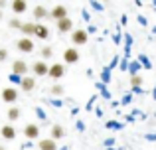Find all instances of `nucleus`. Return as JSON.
Here are the masks:
<instances>
[{"mask_svg":"<svg viewBox=\"0 0 156 150\" xmlns=\"http://www.w3.org/2000/svg\"><path fill=\"white\" fill-rule=\"evenodd\" d=\"M16 47H18L22 54H32L36 46H34V40L32 38H20L18 42H16Z\"/></svg>","mask_w":156,"mask_h":150,"instance_id":"f257e3e1","label":"nucleus"},{"mask_svg":"<svg viewBox=\"0 0 156 150\" xmlns=\"http://www.w3.org/2000/svg\"><path fill=\"white\" fill-rule=\"evenodd\" d=\"M28 63L24 61V59H16L14 63H12V75H18V77H26L28 73Z\"/></svg>","mask_w":156,"mask_h":150,"instance_id":"f03ea898","label":"nucleus"},{"mask_svg":"<svg viewBox=\"0 0 156 150\" xmlns=\"http://www.w3.org/2000/svg\"><path fill=\"white\" fill-rule=\"evenodd\" d=\"M50 16H51L53 20H55V22H59V20L67 18V8H65L63 4H57V6H53V8H51Z\"/></svg>","mask_w":156,"mask_h":150,"instance_id":"7ed1b4c3","label":"nucleus"},{"mask_svg":"<svg viewBox=\"0 0 156 150\" xmlns=\"http://www.w3.org/2000/svg\"><path fill=\"white\" fill-rule=\"evenodd\" d=\"M71 42H73V46H83V44H87V32L85 30H73L71 32Z\"/></svg>","mask_w":156,"mask_h":150,"instance_id":"20e7f679","label":"nucleus"},{"mask_svg":"<svg viewBox=\"0 0 156 150\" xmlns=\"http://www.w3.org/2000/svg\"><path fill=\"white\" fill-rule=\"evenodd\" d=\"M32 71H34V75H38V77H44V75H48L50 73V67H48V63L44 61H36V63H32Z\"/></svg>","mask_w":156,"mask_h":150,"instance_id":"39448f33","label":"nucleus"},{"mask_svg":"<svg viewBox=\"0 0 156 150\" xmlns=\"http://www.w3.org/2000/svg\"><path fill=\"white\" fill-rule=\"evenodd\" d=\"M16 99H18V89L16 87H6L2 91V101L4 103H16Z\"/></svg>","mask_w":156,"mask_h":150,"instance_id":"423d86ee","label":"nucleus"},{"mask_svg":"<svg viewBox=\"0 0 156 150\" xmlns=\"http://www.w3.org/2000/svg\"><path fill=\"white\" fill-rule=\"evenodd\" d=\"M63 61L65 63H77L79 61V51H77L75 47H67V50L63 51Z\"/></svg>","mask_w":156,"mask_h":150,"instance_id":"0eeeda50","label":"nucleus"},{"mask_svg":"<svg viewBox=\"0 0 156 150\" xmlns=\"http://www.w3.org/2000/svg\"><path fill=\"white\" fill-rule=\"evenodd\" d=\"M51 77V79H61V77L65 75V67L61 65V63H53V65H50V73H48Z\"/></svg>","mask_w":156,"mask_h":150,"instance_id":"6e6552de","label":"nucleus"},{"mask_svg":"<svg viewBox=\"0 0 156 150\" xmlns=\"http://www.w3.org/2000/svg\"><path fill=\"white\" fill-rule=\"evenodd\" d=\"M24 136L30 140H36L40 136V127L38 124H26V128H24Z\"/></svg>","mask_w":156,"mask_h":150,"instance_id":"1a4fd4ad","label":"nucleus"},{"mask_svg":"<svg viewBox=\"0 0 156 150\" xmlns=\"http://www.w3.org/2000/svg\"><path fill=\"white\" fill-rule=\"evenodd\" d=\"M0 136H2L4 140H14L16 138V128L12 127V124H4V127L0 128Z\"/></svg>","mask_w":156,"mask_h":150,"instance_id":"9d476101","label":"nucleus"},{"mask_svg":"<svg viewBox=\"0 0 156 150\" xmlns=\"http://www.w3.org/2000/svg\"><path fill=\"white\" fill-rule=\"evenodd\" d=\"M55 24H57V30H59L61 34L73 32V20H69V18H63V20H59V22H55Z\"/></svg>","mask_w":156,"mask_h":150,"instance_id":"9b49d317","label":"nucleus"},{"mask_svg":"<svg viewBox=\"0 0 156 150\" xmlns=\"http://www.w3.org/2000/svg\"><path fill=\"white\" fill-rule=\"evenodd\" d=\"M36 38H40V40H48L50 38V28L46 26V24H36Z\"/></svg>","mask_w":156,"mask_h":150,"instance_id":"f8f14e48","label":"nucleus"},{"mask_svg":"<svg viewBox=\"0 0 156 150\" xmlns=\"http://www.w3.org/2000/svg\"><path fill=\"white\" fill-rule=\"evenodd\" d=\"M38 148L40 150H57V144L53 138H42L38 142Z\"/></svg>","mask_w":156,"mask_h":150,"instance_id":"ddd939ff","label":"nucleus"},{"mask_svg":"<svg viewBox=\"0 0 156 150\" xmlns=\"http://www.w3.org/2000/svg\"><path fill=\"white\" fill-rule=\"evenodd\" d=\"M48 16H50V12H48V8H46V6L38 4V6L34 8V18H36V20H46Z\"/></svg>","mask_w":156,"mask_h":150,"instance_id":"4468645a","label":"nucleus"},{"mask_svg":"<svg viewBox=\"0 0 156 150\" xmlns=\"http://www.w3.org/2000/svg\"><path fill=\"white\" fill-rule=\"evenodd\" d=\"M12 10H14V14H22V12L28 10V2H24V0H14V2H12Z\"/></svg>","mask_w":156,"mask_h":150,"instance_id":"2eb2a0df","label":"nucleus"},{"mask_svg":"<svg viewBox=\"0 0 156 150\" xmlns=\"http://www.w3.org/2000/svg\"><path fill=\"white\" fill-rule=\"evenodd\" d=\"M20 87H22V91H32V89L36 87V81L26 75V77H22V81H20Z\"/></svg>","mask_w":156,"mask_h":150,"instance_id":"dca6fc26","label":"nucleus"},{"mask_svg":"<svg viewBox=\"0 0 156 150\" xmlns=\"http://www.w3.org/2000/svg\"><path fill=\"white\" fill-rule=\"evenodd\" d=\"M63 134H65V131H63V127H61V124H53V127H51V138L53 140L63 138Z\"/></svg>","mask_w":156,"mask_h":150,"instance_id":"f3484780","label":"nucleus"},{"mask_svg":"<svg viewBox=\"0 0 156 150\" xmlns=\"http://www.w3.org/2000/svg\"><path fill=\"white\" fill-rule=\"evenodd\" d=\"M22 34H24V36H34V34H36V24H34V22H24Z\"/></svg>","mask_w":156,"mask_h":150,"instance_id":"a211bd4d","label":"nucleus"},{"mask_svg":"<svg viewBox=\"0 0 156 150\" xmlns=\"http://www.w3.org/2000/svg\"><path fill=\"white\" fill-rule=\"evenodd\" d=\"M6 115H8V120H10V123H14V120L20 119V109L18 107H10Z\"/></svg>","mask_w":156,"mask_h":150,"instance_id":"6ab92c4d","label":"nucleus"},{"mask_svg":"<svg viewBox=\"0 0 156 150\" xmlns=\"http://www.w3.org/2000/svg\"><path fill=\"white\" fill-rule=\"evenodd\" d=\"M40 54H42V58H44V59H50L51 55H53V50H51L50 46H46V47H42V51H40Z\"/></svg>","mask_w":156,"mask_h":150,"instance_id":"aec40b11","label":"nucleus"},{"mask_svg":"<svg viewBox=\"0 0 156 150\" xmlns=\"http://www.w3.org/2000/svg\"><path fill=\"white\" fill-rule=\"evenodd\" d=\"M8 26L10 28H14V30H22V26H24V22H20V20H10V22H8Z\"/></svg>","mask_w":156,"mask_h":150,"instance_id":"412c9836","label":"nucleus"},{"mask_svg":"<svg viewBox=\"0 0 156 150\" xmlns=\"http://www.w3.org/2000/svg\"><path fill=\"white\" fill-rule=\"evenodd\" d=\"M51 95H55V97L63 95V87H61V85H53L51 87Z\"/></svg>","mask_w":156,"mask_h":150,"instance_id":"4be33fe9","label":"nucleus"},{"mask_svg":"<svg viewBox=\"0 0 156 150\" xmlns=\"http://www.w3.org/2000/svg\"><path fill=\"white\" fill-rule=\"evenodd\" d=\"M130 83H133L134 87H138V85L142 83V77H140V75H133V79H130Z\"/></svg>","mask_w":156,"mask_h":150,"instance_id":"5701e85b","label":"nucleus"},{"mask_svg":"<svg viewBox=\"0 0 156 150\" xmlns=\"http://www.w3.org/2000/svg\"><path fill=\"white\" fill-rule=\"evenodd\" d=\"M6 59H8V51L4 50V47H0V63L6 61Z\"/></svg>","mask_w":156,"mask_h":150,"instance_id":"b1692460","label":"nucleus"},{"mask_svg":"<svg viewBox=\"0 0 156 150\" xmlns=\"http://www.w3.org/2000/svg\"><path fill=\"white\" fill-rule=\"evenodd\" d=\"M8 4H12V2H4V0H0V10H2V8H6Z\"/></svg>","mask_w":156,"mask_h":150,"instance_id":"393cba45","label":"nucleus"},{"mask_svg":"<svg viewBox=\"0 0 156 150\" xmlns=\"http://www.w3.org/2000/svg\"><path fill=\"white\" fill-rule=\"evenodd\" d=\"M0 150H6V148H4V146H2V144H0Z\"/></svg>","mask_w":156,"mask_h":150,"instance_id":"a878e982","label":"nucleus"},{"mask_svg":"<svg viewBox=\"0 0 156 150\" xmlns=\"http://www.w3.org/2000/svg\"><path fill=\"white\" fill-rule=\"evenodd\" d=\"M0 20H2V10H0Z\"/></svg>","mask_w":156,"mask_h":150,"instance_id":"bb28decb","label":"nucleus"}]
</instances>
